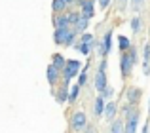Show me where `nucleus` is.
Masks as SVG:
<instances>
[{"label":"nucleus","mask_w":150,"mask_h":133,"mask_svg":"<svg viewBox=\"0 0 150 133\" xmlns=\"http://www.w3.org/2000/svg\"><path fill=\"white\" fill-rule=\"evenodd\" d=\"M116 114H118V105L114 103V101H108V103H106V108H105V118L112 124L114 120H116Z\"/></svg>","instance_id":"obj_16"},{"label":"nucleus","mask_w":150,"mask_h":133,"mask_svg":"<svg viewBox=\"0 0 150 133\" xmlns=\"http://www.w3.org/2000/svg\"><path fill=\"white\" fill-rule=\"evenodd\" d=\"M112 34H114V29L110 27L108 30L105 33V36H103V40L99 42V48H97V53L101 55V59H105L106 55H108L110 48H112Z\"/></svg>","instance_id":"obj_6"},{"label":"nucleus","mask_w":150,"mask_h":133,"mask_svg":"<svg viewBox=\"0 0 150 133\" xmlns=\"http://www.w3.org/2000/svg\"><path fill=\"white\" fill-rule=\"evenodd\" d=\"M69 124H70V129L74 133H84V129L89 126L88 124V116H86L84 110H74L69 118Z\"/></svg>","instance_id":"obj_3"},{"label":"nucleus","mask_w":150,"mask_h":133,"mask_svg":"<svg viewBox=\"0 0 150 133\" xmlns=\"http://www.w3.org/2000/svg\"><path fill=\"white\" fill-rule=\"evenodd\" d=\"M93 88H95V91L99 93V95L108 88V80H106V72L105 70H97L95 72V76H93Z\"/></svg>","instance_id":"obj_10"},{"label":"nucleus","mask_w":150,"mask_h":133,"mask_svg":"<svg viewBox=\"0 0 150 133\" xmlns=\"http://www.w3.org/2000/svg\"><path fill=\"white\" fill-rule=\"evenodd\" d=\"M135 63H137V48L133 46L129 52H125V53L120 55V72H122V78H129V76H131Z\"/></svg>","instance_id":"obj_2"},{"label":"nucleus","mask_w":150,"mask_h":133,"mask_svg":"<svg viewBox=\"0 0 150 133\" xmlns=\"http://www.w3.org/2000/svg\"><path fill=\"white\" fill-rule=\"evenodd\" d=\"M84 133H97V129H95V126H91V124H89V126L84 129Z\"/></svg>","instance_id":"obj_30"},{"label":"nucleus","mask_w":150,"mask_h":133,"mask_svg":"<svg viewBox=\"0 0 150 133\" xmlns=\"http://www.w3.org/2000/svg\"><path fill=\"white\" fill-rule=\"evenodd\" d=\"M143 29V19L139 17V15H135V17H131V30L135 34H139V30Z\"/></svg>","instance_id":"obj_23"},{"label":"nucleus","mask_w":150,"mask_h":133,"mask_svg":"<svg viewBox=\"0 0 150 133\" xmlns=\"http://www.w3.org/2000/svg\"><path fill=\"white\" fill-rule=\"evenodd\" d=\"M69 93H70V89H69V86H67L65 82H61V84H59V88L51 89V95L55 97V101H57L59 105L69 103Z\"/></svg>","instance_id":"obj_8"},{"label":"nucleus","mask_w":150,"mask_h":133,"mask_svg":"<svg viewBox=\"0 0 150 133\" xmlns=\"http://www.w3.org/2000/svg\"><path fill=\"white\" fill-rule=\"evenodd\" d=\"M80 91H82V88H80L78 84H74L72 88H70V93H69V103H70V105L76 103V99H78V95H80Z\"/></svg>","instance_id":"obj_21"},{"label":"nucleus","mask_w":150,"mask_h":133,"mask_svg":"<svg viewBox=\"0 0 150 133\" xmlns=\"http://www.w3.org/2000/svg\"><path fill=\"white\" fill-rule=\"evenodd\" d=\"M101 97L106 101V103H108V101H112V97H114V88H112V86H108V88H106L105 91L101 93Z\"/></svg>","instance_id":"obj_26"},{"label":"nucleus","mask_w":150,"mask_h":133,"mask_svg":"<svg viewBox=\"0 0 150 133\" xmlns=\"http://www.w3.org/2000/svg\"><path fill=\"white\" fill-rule=\"evenodd\" d=\"M118 46H120V52L122 53L129 52V50L133 48V46H131V40H129L127 36H120V38H118Z\"/></svg>","instance_id":"obj_20"},{"label":"nucleus","mask_w":150,"mask_h":133,"mask_svg":"<svg viewBox=\"0 0 150 133\" xmlns=\"http://www.w3.org/2000/svg\"><path fill=\"white\" fill-rule=\"evenodd\" d=\"M97 70H105V72H106V59H101V61H99V66H97Z\"/></svg>","instance_id":"obj_29"},{"label":"nucleus","mask_w":150,"mask_h":133,"mask_svg":"<svg viewBox=\"0 0 150 133\" xmlns=\"http://www.w3.org/2000/svg\"><path fill=\"white\" fill-rule=\"evenodd\" d=\"M116 2H118V10H120V11H124V10H125V6H127V2H129V0H116Z\"/></svg>","instance_id":"obj_27"},{"label":"nucleus","mask_w":150,"mask_h":133,"mask_svg":"<svg viewBox=\"0 0 150 133\" xmlns=\"http://www.w3.org/2000/svg\"><path fill=\"white\" fill-rule=\"evenodd\" d=\"M53 27L55 29H72V23L69 19V13L53 15Z\"/></svg>","instance_id":"obj_13"},{"label":"nucleus","mask_w":150,"mask_h":133,"mask_svg":"<svg viewBox=\"0 0 150 133\" xmlns=\"http://www.w3.org/2000/svg\"><path fill=\"white\" fill-rule=\"evenodd\" d=\"M105 108H106V101L101 95H97L93 99V114L95 116H105Z\"/></svg>","instance_id":"obj_14"},{"label":"nucleus","mask_w":150,"mask_h":133,"mask_svg":"<svg viewBox=\"0 0 150 133\" xmlns=\"http://www.w3.org/2000/svg\"><path fill=\"white\" fill-rule=\"evenodd\" d=\"M110 133H125V120L124 118H116L110 124Z\"/></svg>","instance_id":"obj_19"},{"label":"nucleus","mask_w":150,"mask_h":133,"mask_svg":"<svg viewBox=\"0 0 150 133\" xmlns=\"http://www.w3.org/2000/svg\"><path fill=\"white\" fill-rule=\"evenodd\" d=\"M148 110H150V103H148Z\"/></svg>","instance_id":"obj_32"},{"label":"nucleus","mask_w":150,"mask_h":133,"mask_svg":"<svg viewBox=\"0 0 150 133\" xmlns=\"http://www.w3.org/2000/svg\"><path fill=\"white\" fill-rule=\"evenodd\" d=\"M93 46H95V36H93V33H86V34H82V36L78 38L74 50H78L82 55H89L91 50H93Z\"/></svg>","instance_id":"obj_4"},{"label":"nucleus","mask_w":150,"mask_h":133,"mask_svg":"<svg viewBox=\"0 0 150 133\" xmlns=\"http://www.w3.org/2000/svg\"><path fill=\"white\" fill-rule=\"evenodd\" d=\"M46 78H48V84L51 86V89H55L63 82V72L57 69V66H53V65L50 63L48 69H46Z\"/></svg>","instance_id":"obj_7"},{"label":"nucleus","mask_w":150,"mask_h":133,"mask_svg":"<svg viewBox=\"0 0 150 133\" xmlns=\"http://www.w3.org/2000/svg\"><path fill=\"white\" fill-rule=\"evenodd\" d=\"M122 116H124L125 122L127 120H141V110H139L137 105H125L122 108Z\"/></svg>","instance_id":"obj_11"},{"label":"nucleus","mask_w":150,"mask_h":133,"mask_svg":"<svg viewBox=\"0 0 150 133\" xmlns=\"http://www.w3.org/2000/svg\"><path fill=\"white\" fill-rule=\"evenodd\" d=\"M129 6H131V10L135 11V13H141V10L144 8V0H129Z\"/></svg>","instance_id":"obj_25"},{"label":"nucleus","mask_w":150,"mask_h":133,"mask_svg":"<svg viewBox=\"0 0 150 133\" xmlns=\"http://www.w3.org/2000/svg\"><path fill=\"white\" fill-rule=\"evenodd\" d=\"M143 72L150 76V42H146L143 48Z\"/></svg>","instance_id":"obj_15"},{"label":"nucleus","mask_w":150,"mask_h":133,"mask_svg":"<svg viewBox=\"0 0 150 133\" xmlns=\"http://www.w3.org/2000/svg\"><path fill=\"white\" fill-rule=\"evenodd\" d=\"M88 70H89V63H86L84 69H82V72H80V76H78V86H80V88H84V86L88 84Z\"/></svg>","instance_id":"obj_22"},{"label":"nucleus","mask_w":150,"mask_h":133,"mask_svg":"<svg viewBox=\"0 0 150 133\" xmlns=\"http://www.w3.org/2000/svg\"><path fill=\"white\" fill-rule=\"evenodd\" d=\"M141 97H143V91H141L139 88H127V91H125V99H127V105H137V107H139Z\"/></svg>","instance_id":"obj_12"},{"label":"nucleus","mask_w":150,"mask_h":133,"mask_svg":"<svg viewBox=\"0 0 150 133\" xmlns=\"http://www.w3.org/2000/svg\"><path fill=\"white\" fill-rule=\"evenodd\" d=\"M137 126H139V120H127L125 122V133H137Z\"/></svg>","instance_id":"obj_24"},{"label":"nucleus","mask_w":150,"mask_h":133,"mask_svg":"<svg viewBox=\"0 0 150 133\" xmlns=\"http://www.w3.org/2000/svg\"><path fill=\"white\" fill-rule=\"evenodd\" d=\"M67 63H69V61L65 59V57H63V53H53V55H51V65L53 66H57L59 70H65V66H67Z\"/></svg>","instance_id":"obj_17"},{"label":"nucleus","mask_w":150,"mask_h":133,"mask_svg":"<svg viewBox=\"0 0 150 133\" xmlns=\"http://www.w3.org/2000/svg\"><path fill=\"white\" fill-rule=\"evenodd\" d=\"M78 10H80V13H82L84 19L91 21V19L95 17V0H84V2L78 6Z\"/></svg>","instance_id":"obj_9"},{"label":"nucleus","mask_w":150,"mask_h":133,"mask_svg":"<svg viewBox=\"0 0 150 133\" xmlns=\"http://www.w3.org/2000/svg\"><path fill=\"white\" fill-rule=\"evenodd\" d=\"M80 72H82V63H80V61H78V59H69L65 70H63V82L69 86V82L72 80V78L80 76Z\"/></svg>","instance_id":"obj_5"},{"label":"nucleus","mask_w":150,"mask_h":133,"mask_svg":"<svg viewBox=\"0 0 150 133\" xmlns=\"http://www.w3.org/2000/svg\"><path fill=\"white\" fill-rule=\"evenodd\" d=\"M88 25H89V21H88V19L80 17V19L76 21V25L72 27V29H74V33H76L78 36H82V34H86V30H88Z\"/></svg>","instance_id":"obj_18"},{"label":"nucleus","mask_w":150,"mask_h":133,"mask_svg":"<svg viewBox=\"0 0 150 133\" xmlns=\"http://www.w3.org/2000/svg\"><path fill=\"white\" fill-rule=\"evenodd\" d=\"M148 129H150V126H148V124H144V127H143V133H148Z\"/></svg>","instance_id":"obj_31"},{"label":"nucleus","mask_w":150,"mask_h":133,"mask_svg":"<svg viewBox=\"0 0 150 133\" xmlns=\"http://www.w3.org/2000/svg\"><path fill=\"white\" fill-rule=\"evenodd\" d=\"M78 34L74 33V29H55L53 30V42L57 46H65V48H72L78 42Z\"/></svg>","instance_id":"obj_1"},{"label":"nucleus","mask_w":150,"mask_h":133,"mask_svg":"<svg viewBox=\"0 0 150 133\" xmlns=\"http://www.w3.org/2000/svg\"><path fill=\"white\" fill-rule=\"evenodd\" d=\"M110 2H112V0H99V6H101V10H106V8L110 6Z\"/></svg>","instance_id":"obj_28"}]
</instances>
